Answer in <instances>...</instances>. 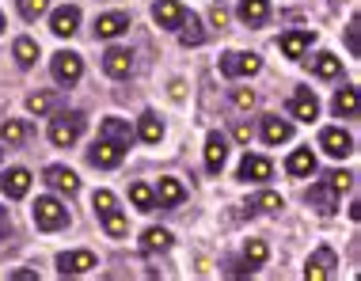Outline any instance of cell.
Returning a JSON list of instances; mask_svg holds the SVG:
<instances>
[{
	"instance_id": "19",
	"label": "cell",
	"mask_w": 361,
	"mask_h": 281,
	"mask_svg": "<svg viewBox=\"0 0 361 281\" xmlns=\"http://www.w3.org/2000/svg\"><path fill=\"white\" fill-rule=\"evenodd\" d=\"M224 160H228V141H224L221 133H209V137H206V168L221 171Z\"/></svg>"
},
{
	"instance_id": "31",
	"label": "cell",
	"mask_w": 361,
	"mask_h": 281,
	"mask_svg": "<svg viewBox=\"0 0 361 281\" xmlns=\"http://www.w3.org/2000/svg\"><path fill=\"white\" fill-rule=\"evenodd\" d=\"M130 198H133V206H137L141 213H152V209H156V194L145 187V182H133V187H130Z\"/></svg>"
},
{
	"instance_id": "1",
	"label": "cell",
	"mask_w": 361,
	"mask_h": 281,
	"mask_svg": "<svg viewBox=\"0 0 361 281\" xmlns=\"http://www.w3.org/2000/svg\"><path fill=\"white\" fill-rule=\"evenodd\" d=\"M92 206H95V213H99L106 236H126V217L118 213V201H114V194H111V190H95Z\"/></svg>"
},
{
	"instance_id": "29",
	"label": "cell",
	"mask_w": 361,
	"mask_h": 281,
	"mask_svg": "<svg viewBox=\"0 0 361 281\" xmlns=\"http://www.w3.org/2000/svg\"><path fill=\"white\" fill-rule=\"evenodd\" d=\"M267 263V244L262 239H251L247 247H243V270H259Z\"/></svg>"
},
{
	"instance_id": "36",
	"label": "cell",
	"mask_w": 361,
	"mask_h": 281,
	"mask_svg": "<svg viewBox=\"0 0 361 281\" xmlns=\"http://www.w3.org/2000/svg\"><path fill=\"white\" fill-rule=\"evenodd\" d=\"M50 8V0H19V12H23V19H38Z\"/></svg>"
},
{
	"instance_id": "44",
	"label": "cell",
	"mask_w": 361,
	"mask_h": 281,
	"mask_svg": "<svg viewBox=\"0 0 361 281\" xmlns=\"http://www.w3.org/2000/svg\"><path fill=\"white\" fill-rule=\"evenodd\" d=\"M0 31H4V15H0Z\"/></svg>"
},
{
	"instance_id": "28",
	"label": "cell",
	"mask_w": 361,
	"mask_h": 281,
	"mask_svg": "<svg viewBox=\"0 0 361 281\" xmlns=\"http://www.w3.org/2000/svg\"><path fill=\"white\" fill-rule=\"evenodd\" d=\"M179 38H183V46H198L202 38H206V31L198 27V15H194V12L179 23Z\"/></svg>"
},
{
	"instance_id": "7",
	"label": "cell",
	"mask_w": 361,
	"mask_h": 281,
	"mask_svg": "<svg viewBox=\"0 0 361 281\" xmlns=\"http://www.w3.org/2000/svg\"><path fill=\"white\" fill-rule=\"evenodd\" d=\"M289 114H293V118H300V122H316V118H319V99L312 95V88H305V84H300V88L293 92Z\"/></svg>"
},
{
	"instance_id": "41",
	"label": "cell",
	"mask_w": 361,
	"mask_h": 281,
	"mask_svg": "<svg viewBox=\"0 0 361 281\" xmlns=\"http://www.w3.org/2000/svg\"><path fill=\"white\" fill-rule=\"evenodd\" d=\"M236 141H243V144L251 141V125H247V122H240V125H236Z\"/></svg>"
},
{
	"instance_id": "16",
	"label": "cell",
	"mask_w": 361,
	"mask_h": 281,
	"mask_svg": "<svg viewBox=\"0 0 361 281\" xmlns=\"http://www.w3.org/2000/svg\"><path fill=\"white\" fill-rule=\"evenodd\" d=\"M46 182H50L54 190H61V194H76V190H80V179H76V171L61 168V163L46 168Z\"/></svg>"
},
{
	"instance_id": "34",
	"label": "cell",
	"mask_w": 361,
	"mask_h": 281,
	"mask_svg": "<svg viewBox=\"0 0 361 281\" xmlns=\"http://www.w3.org/2000/svg\"><path fill=\"white\" fill-rule=\"evenodd\" d=\"M0 137H4L8 144H23L27 141V125L23 122H4L0 125Z\"/></svg>"
},
{
	"instance_id": "25",
	"label": "cell",
	"mask_w": 361,
	"mask_h": 281,
	"mask_svg": "<svg viewBox=\"0 0 361 281\" xmlns=\"http://www.w3.org/2000/svg\"><path fill=\"white\" fill-rule=\"evenodd\" d=\"M137 133H141V141H145V144H160V137H164V122L156 118V114H141Z\"/></svg>"
},
{
	"instance_id": "5",
	"label": "cell",
	"mask_w": 361,
	"mask_h": 281,
	"mask_svg": "<svg viewBox=\"0 0 361 281\" xmlns=\"http://www.w3.org/2000/svg\"><path fill=\"white\" fill-rule=\"evenodd\" d=\"M92 266H95V255H92V251H65V255H57V274H61V277L87 274Z\"/></svg>"
},
{
	"instance_id": "21",
	"label": "cell",
	"mask_w": 361,
	"mask_h": 281,
	"mask_svg": "<svg viewBox=\"0 0 361 281\" xmlns=\"http://www.w3.org/2000/svg\"><path fill=\"white\" fill-rule=\"evenodd\" d=\"M262 137H267V144H281V141L293 137V125L281 122L278 114H267V118H262Z\"/></svg>"
},
{
	"instance_id": "15",
	"label": "cell",
	"mask_w": 361,
	"mask_h": 281,
	"mask_svg": "<svg viewBox=\"0 0 361 281\" xmlns=\"http://www.w3.org/2000/svg\"><path fill=\"white\" fill-rule=\"evenodd\" d=\"M130 31V15H122V12H106L95 19V38H118Z\"/></svg>"
},
{
	"instance_id": "38",
	"label": "cell",
	"mask_w": 361,
	"mask_h": 281,
	"mask_svg": "<svg viewBox=\"0 0 361 281\" xmlns=\"http://www.w3.org/2000/svg\"><path fill=\"white\" fill-rule=\"evenodd\" d=\"M247 206H259V209H267V213H274V209L281 206V198H278V194H270V190H267V194H259V198H255V201H247Z\"/></svg>"
},
{
	"instance_id": "40",
	"label": "cell",
	"mask_w": 361,
	"mask_h": 281,
	"mask_svg": "<svg viewBox=\"0 0 361 281\" xmlns=\"http://www.w3.org/2000/svg\"><path fill=\"white\" fill-rule=\"evenodd\" d=\"M251 103H255V95H251L247 88H240L236 92V106H251Z\"/></svg>"
},
{
	"instance_id": "3",
	"label": "cell",
	"mask_w": 361,
	"mask_h": 281,
	"mask_svg": "<svg viewBox=\"0 0 361 281\" xmlns=\"http://www.w3.org/2000/svg\"><path fill=\"white\" fill-rule=\"evenodd\" d=\"M84 133V114H54L50 122V141L57 149H69V144Z\"/></svg>"
},
{
	"instance_id": "35",
	"label": "cell",
	"mask_w": 361,
	"mask_h": 281,
	"mask_svg": "<svg viewBox=\"0 0 361 281\" xmlns=\"http://www.w3.org/2000/svg\"><path fill=\"white\" fill-rule=\"evenodd\" d=\"M350 187H354V175H350V171H331V175H327V190L343 194V190H350Z\"/></svg>"
},
{
	"instance_id": "20",
	"label": "cell",
	"mask_w": 361,
	"mask_h": 281,
	"mask_svg": "<svg viewBox=\"0 0 361 281\" xmlns=\"http://www.w3.org/2000/svg\"><path fill=\"white\" fill-rule=\"evenodd\" d=\"M240 19L247 27H262L270 19V4L267 0H240Z\"/></svg>"
},
{
	"instance_id": "30",
	"label": "cell",
	"mask_w": 361,
	"mask_h": 281,
	"mask_svg": "<svg viewBox=\"0 0 361 281\" xmlns=\"http://www.w3.org/2000/svg\"><path fill=\"white\" fill-rule=\"evenodd\" d=\"M103 137L130 144V141H133V130H130V125H126L122 118H106V122H103Z\"/></svg>"
},
{
	"instance_id": "9",
	"label": "cell",
	"mask_w": 361,
	"mask_h": 281,
	"mask_svg": "<svg viewBox=\"0 0 361 281\" xmlns=\"http://www.w3.org/2000/svg\"><path fill=\"white\" fill-rule=\"evenodd\" d=\"M319 144H324V152H327V156H335V160L354 156V137L343 133V130H324V133H319Z\"/></svg>"
},
{
	"instance_id": "33",
	"label": "cell",
	"mask_w": 361,
	"mask_h": 281,
	"mask_svg": "<svg viewBox=\"0 0 361 281\" xmlns=\"http://www.w3.org/2000/svg\"><path fill=\"white\" fill-rule=\"evenodd\" d=\"M308 201H312L319 213H324V217H331V213H335V190H327V187H324V190H312Z\"/></svg>"
},
{
	"instance_id": "11",
	"label": "cell",
	"mask_w": 361,
	"mask_h": 281,
	"mask_svg": "<svg viewBox=\"0 0 361 281\" xmlns=\"http://www.w3.org/2000/svg\"><path fill=\"white\" fill-rule=\"evenodd\" d=\"M331 270H335V251H331V247H319L316 255L308 258L305 277H308V281H327V277H331Z\"/></svg>"
},
{
	"instance_id": "8",
	"label": "cell",
	"mask_w": 361,
	"mask_h": 281,
	"mask_svg": "<svg viewBox=\"0 0 361 281\" xmlns=\"http://www.w3.org/2000/svg\"><path fill=\"white\" fill-rule=\"evenodd\" d=\"M156 206H164V209H175V206H183V198H187V187H183L175 175H164L160 182H156Z\"/></svg>"
},
{
	"instance_id": "12",
	"label": "cell",
	"mask_w": 361,
	"mask_h": 281,
	"mask_svg": "<svg viewBox=\"0 0 361 281\" xmlns=\"http://www.w3.org/2000/svg\"><path fill=\"white\" fill-rule=\"evenodd\" d=\"M270 171H274V168H270L267 156H251V152H247V156L240 160V175L236 179H243V182H267Z\"/></svg>"
},
{
	"instance_id": "43",
	"label": "cell",
	"mask_w": 361,
	"mask_h": 281,
	"mask_svg": "<svg viewBox=\"0 0 361 281\" xmlns=\"http://www.w3.org/2000/svg\"><path fill=\"white\" fill-rule=\"evenodd\" d=\"M0 225H4V206H0Z\"/></svg>"
},
{
	"instance_id": "10",
	"label": "cell",
	"mask_w": 361,
	"mask_h": 281,
	"mask_svg": "<svg viewBox=\"0 0 361 281\" xmlns=\"http://www.w3.org/2000/svg\"><path fill=\"white\" fill-rule=\"evenodd\" d=\"M152 15H156V23H160L164 31H179V23L187 19V8H183L179 0H160V4L152 8Z\"/></svg>"
},
{
	"instance_id": "39",
	"label": "cell",
	"mask_w": 361,
	"mask_h": 281,
	"mask_svg": "<svg viewBox=\"0 0 361 281\" xmlns=\"http://www.w3.org/2000/svg\"><path fill=\"white\" fill-rule=\"evenodd\" d=\"M346 42H350V54H361V46H357V19L350 23V31H346Z\"/></svg>"
},
{
	"instance_id": "18",
	"label": "cell",
	"mask_w": 361,
	"mask_h": 281,
	"mask_svg": "<svg viewBox=\"0 0 361 281\" xmlns=\"http://www.w3.org/2000/svg\"><path fill=\"white\" fill-rule=\"evenodd\" d=\"M76 23H80V8H73V4H65V8H57L54 12V35L57 38H69L76 31Z\"/></svg>"
},
{
	"instance_id": "32",
	"label": "cell",
	"mask_w": 361,
	"mask_h": 281,
	"mask_svg": "<svg viewBox=\"0 0 361 281\" xmlns=\"http://www.w3.org/2000/svg\"><path fill=\"white\" fill-rule=\"evenodd\" d=\"M16 61L23 65V69H31V65L38 61V46L31 42V38H16Z\"/></svg>"
},
{
	"instance_id": "26",
	"label": "cell",
	"mask_w": 361,
	"mask_h": 281,
	"mask_svg": "<svg viewBox=\"0 0 361 281\" xmlns=\"http://www.w3.org/2000/svg\"><path fill=\"white\" fill-rule=\"evenodd\" d=\"M335 111L346 114V118H357V88L354 84H346V88L335 95Z\"/></svg>"
},
{
	"instance_id": "4",
	"label": "cell",
	"mask_w": 361,
	"mask_h": 281,
	"mask_svg": "<svg viewBox=\"0 0 361 281\" xmlns=\"http://www.w3.org/2000/svg\"><path fill=\"white\" fill-rule=\"evenodd\" d=\"M259 69H262L259 54H243V50H236V54H224V57H221V73L228 76V80H236V76H255Z\"/></svg>"
},
{
	"instance_id": "37",
	"label": "cell",
	"mask_w": 361,
	"mask_h": 281,
	"mask_svg": "<svg viewBox=\"0 0 361 281\" xmlns=\"http://www.w3.org/2000/svg\"><path fill=\"white\" fill-rule=\"evenodd\" d=\"M50 106H54V95H46V92H38V95L27 99V111H31V114H46Z\"/></svg>"
},
{
	"instance_id": "45",
	"label": "cell",
	"mask_w": 361,
	"mask_h": 281,
	"mask_svg": "<svg viewBox=\"0 0 361 281\" xmlns=\"http://www.w3.org/2000/svg\"><path fill=\"white\" fill-rule=\"evenodd\" d=\"M331 4H338V0H331Z\"/></svg>"
},
{
	"instance_id": "27",
	"label": "cell",
	"mask_w": 361,
	"mask_h": 281,
	"mask_svg": "<svg viewBox=\"0 0 361 281\" xmlns=\"http://www.w3.org/2000/svg\"><path fill=\"white\" fill-rule=\"evenodd\" d=\"M312 69H316V76H324V80H335V76H343V65H338L335 54H319L316 61H312Z\"/></svg>"
},
{
	"instance_id": "2",
	"label": "cell",
	"mask_w": 361,
	"mask_h": 281,
	"mask_svg": "<svg viewBox=\"0 0 361 281\" xmlns=\"http://www.w3.org/2000/svg\"><path fill=\"white\" fill-rule=\"evenodd\" d=\"M35 225L42 232H57V228L69 225V209H65L57 198H38L35 201Z\"/></svg>"
},
{
	"instance_id": "14",
	"label": "cell",
	"mask_w": 361,
	"mask_h": 281,
	"mask_svg": "<svg viewBox=\"0 0 361 281\" xmlns=\"http://www.w3.org/2000/svg\"><path fill=\"white\" fill-rule=\"evenodd\" d=\"M103 69H106V76L122 80V76H130V69H133V54L122 50V46H114V50L103 54Z\"/></svg>"
},
{
	"instance_id": "23",
	"label": "cell",
	"mask_w": 361,
	"mask_h": 281,
	"mask_svg": "<svg viewBox=\"0 0 361 281\" xmlns=\"http://www.w3.org/2000/svg\"><path fill=\"white\" fill-rule=\"evenodd\" d=\"M289 175H297V179H305V175H312V171H316V156H312V149H297L289 156Z\"/></svg>"
},
{
	"instance_id": "24",
	"label": "cell",
	"mask_w": 361,
	"mask_h": 281,
	"mask_svg": "<svg viewBox=\"0 0 361 281\" xmlns=\"http://www.w3.org/2000/svg\"><path fill=\"white\" fill-rule=\"evenodd\" d=\"M308 46H312V35H308V31H293V35L281 38V54L293 57V61H297V57H305Z\"/></svg>"
},
{
	"instance_id": "42",
	"label": "cell",
	"mask_w": 361,
	"mask_h": 281,
	"mask_svg": "<svg viewBox=\"0 0 361 281\" xmlns=\"http://www.w3.org/2000/svg\"><path fill=\"white\" fill-rule=\"evenodd\" d=\"M38 274H35V270H16V274H12V281H35Z\"/></svg>"
},
{
	"instance_id": "13",
	"label": "cell",
	"mask_w": 361,
	"mask_h": 281,
	"mask_svg": "<svg viewBox=\"0 0 361 281\" xmlns=\"http://www.w3.org/2000/svg\"><path fill=\"white\" fill-rule=\"evenodd\" d=\"M80 73H84L80 54H57L54 57V76L61 84H76V80H80Z\"/></svg>"
},
{
	"instance_id": "17",
	"label": "cell",
	"mask_w": 361,
	"mask_h": 281,
	"mask_svg": "<svg viewBox=\"0 0 361 281\" xmlns=\"http://www.w3.org/2000/svg\"><path fill=\"white\" fill-rule=\"evenodd\" d=\"M0 187H4L8 198H23V194L31 190V171H27V168H12L4 179H0Z\"/></svg>"
},
{
	"instance_id": "22",
	"label": "cell",
	"mask_w": 361,
	"mask_h": 281,
	"mask_svg": "<svg viewBox=\"0 0 361 281\" xmlns=\"http://www.w3.org/2000/svg\"><path fill=\"white\" fill-rule=\"evenodd\" d=\"M171 244H175V239H171V232H168V228H149V232L141 236V251H145V255H156V251H168Z\"/></svg>"
},
{
	"instance_id": "6",
	"label": "cell",
	"mask_w": 361,
	"mask_h": 281,
	"mask_svg": "<svg viewBox=\"0 0 361 281\" xmlns=\"http://www.w3.org/2000/svg\"><path fill=\"white\" fill-rule=\"evenodd\" d=\"M122 156H126V144L122 141H111V137H103L92 152H87V160H92L95 168H118Z\"/></svg>"
}]
</instances>
